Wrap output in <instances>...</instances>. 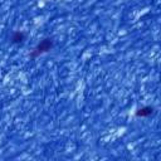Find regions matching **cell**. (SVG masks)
Masks as SVG:
<instances>
[{
  "label": "cell",
  "mask_w": 161,
  "mask_h": 161,
  "mask_svg": "<svg viewBox=\"0 0 161 161\" xmlns=\"http://www.w3.org/2000/svg\"><path fill=\"white\" fill-rule=\"evenodd\" d=\"M152 112H154V108L150 107V106H145V107L137 109L136 116L137 117H149V116L152 115Z\"/></svg>",
  "instance_id": "2"
},
{
  "label": "cell",
  "mask_w": 161,
  "mask_h": 161,
  "mask_svg": "<svg viewBox=\"0 0 161 161\" xmlns=\"http://www.w3.org/2000/svg\"><path fill=\"white\" fill-rule=\"evenodd\" d=\"M52 47H53L52 39L45 38V39H43V40H40V43H39V44L34 48V50L32 52L30 57H32V58H35V57H38V55H40V54H44V53L49 52V50L52 49Z\"/></svg>",
  "instance_id": "1"
},
{
  "label": "cell",
  "mask_w": 161,
  "mask_h": 161,
  "mask_svg": "<svg viewBox=\"0 0 161 161\" xmlns=\"http://www.w3.org/2000/svg\"><path fill=\"white\" fill-rule=\"evenodd\" d=\"M25 35H24V33H20V32H16L13 34L12 37V40H13V43H22V42L24 40Z\"/></svg>",
  "instance_id": "3"
}]
</instances>
